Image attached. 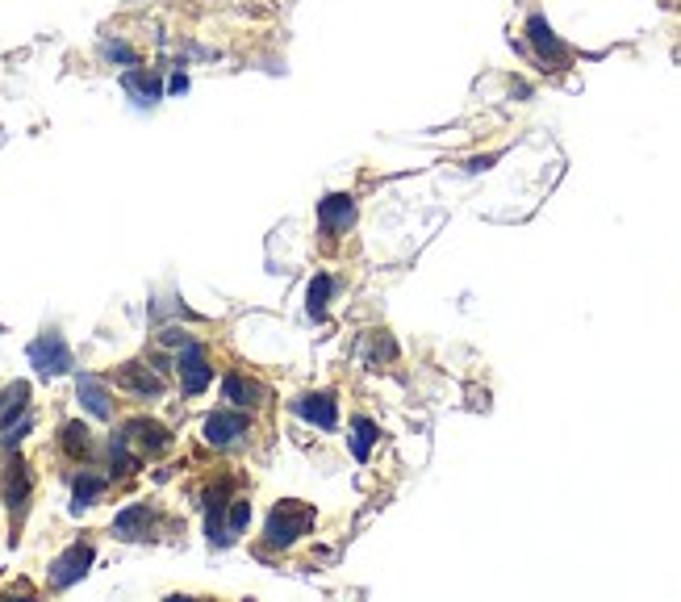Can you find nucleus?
I'll return each mask as SVG.
<instances>
[{
	"label": "nucleus",
	"mask_w": 681,
	"mask_h": 602,
	"mask_svg": "<svg viewBox=\"0 0 681 602\" xmlns=\"http://www.w3.org/2000/svg\"><path fill=\"white\" fill-rule=\"evenodd\" d=\"M76 393H80V402H84V410L92 414V419H113V393L105 389L101 377H80Z\"/></svg>",
	"instance_id": "nucleus-12"
},
{
	"label": "nucleus",
	"mask_w": 681,
	"mask_h": 602,
	"mask_svg": "<svg viewBox=\"0 0 681 602\" xmlns=\"http://www.w3.org/2000/svg\"><path fill=\"white\" fill-rule=\"evenodd\" d=\"M159 343H163V347H189L193 339H189V335H184V331H176V327H168V331H163V335H159Z\"/></svg>",
	"instance_id": "nucleus-23"
},
{
	"label": "nucleus",
	"mask_w": 681,
	"mask_h": 602,
	"mask_svg": "<svg viewBox=\"0 0 681 602\" xmlns=\"http://www.w3.org/2000/svg\"><path fill=\"white\" fill-rule=\"evenodd\" d=\"M527 42H531L535 59L544 63L548 72H556V67H565V63H569V46L552 34V26H548V21L539 17V13H531V17H527Z\"/></svg>",
	"instance_id": "nucleus-5"
},
{
	"label": "nucleus",
	"mask_w": 681,
	"mask_h": 602,
	"mask_svg": "<svg viewBox=\"0 0 681 602\" xmlns=\"http://www.w3.org/2000/svg\"><path fill=\"white\" fill-rule=\"evenodd\" d=\"M331 293H335V281L331 276H314L310 285V318H326V310H331Z\"/></svg>",
	"instance_id": "nucleus-18"
},
{
	"label": "nucleus",
	"mask_w": 681,
	"mask_h": 602,
	"mask_svg": "<svg viewBox=\"0 0 681 602\" xmlns=\"http://www.w3.org/2000/svg\"><path fill=\"white\" fill-rule=\"evenodd\" d=\"M122 88L130 92V97L138 105H151L163 97V84H159V72H151V67H130V72L122 76Z\"/></svg>",
	"instance_id": "nucleus-15"
},
{
	"label": "nucleus",
	"mask_w": 681,
	"mask_h": 602,
	"mask_svg": "<svg viewBox=\"0 0 681 602\" xmlns=\"http://www.w3.org/2000/svg\"><path fill=\"white\" fill-rule=\"evenodd\" d=\"M293 410L301 414L305 423H314V427H322V431H331V427L339 423V402H335V393H305V398L293 402Z\"/></svg>",
	"instance_id": "nucleus-10"
},
{
	"label": "nucleus",
	"mask_w": 681,
	"mask_h": 602,
	"mask_svg": "<svg viewBox=\"0 0 681 602\" xmlns=\"http://www.w3.org/2000/svg\"><path fill=\"white\" fill-rule=\"evenodd\" d=\"M30 364L38 368L42 377H59L72 368V347H67V339L59 331H46L30 343Z\"/></svg>",
	"instance_id": "nucleus-4"
},
{
	"label": "nucleus",
	"mask_w": 681,
	"mask_h": 602,
	"mask_svg": "<svg viewBox=\"0 0 681 602\" xmlns=\"http://www.w3.org/2000/svg\"><path fill=\"white\" fill-rule=\"evenodd\" d=\"M122 435L134 444L138 456H163L172 448V431L163 423H155V419H147V414H138V419L122 423Z\"/></svg>",
	"instance_id": "nucleus-6"
},
{
	"label": "nucleus",
	"mask_w": 681,
	"mask_h": 602,
	"mask_svg": "<svg viewBox=\"0 0 681 602\" xmlns=\"http://www.w3.org/2000/svg\"><path fill=\"white\" fill-rule=\"evenodd\" d=\"M30 494H34V473L21 456H13L5 465V506L13 515V527L26 523V511H30Z\"/></svg>",
	"instance_id": "nucleus-2"
},
{
	"label": "nucleus",
	"mask_w": 681,
	"mask_h": 602,
	"mask_svg": "<svg viewBox=\"0 0 681 602\" xmlns=\"http://www.w3.org/2000/svg\"><path fill=\"white\" fill-rule=\"evenodd\" d=\"M176 373H180V385H184V393H205L209 389V381H214V364H209V356H205V347L201 343H189V347H180V360H176Z\"/></svg>",
	"instance_id": "nucleus-7"
},
{
	"label": "nucleus",
	"mask_w": 681,
	"mask_h": 602,
	"mask_svg": "<svg viewBox=\"0 0 681 602\" xmlns=\"http://www.w3.org/2000/svg\"><path fill=\"white\" fill-rule=\"evenodd\" d=\"M59 452L67 460H76V465H84V460L92 456V431H88V423H80V419L63 423L59 427Z\"/></svg>",
	"instance_id": "nucleus-13"
},
{
	"label": "nucleus",
	"mask_w": 681,
	"mask_h": 602,
	"mask_svg": "<svg viewBox=\"0 0 681 602\" xmlns=\"http://www.w3.org/2000/svg\"><path fill=\"white\" fill-rule=\"evenodd\" d=\"M151 519H155V515H151V506H143V502H138V506H126V511L113 519L117 540H143L147 531H151Z\"/></svg>",
	"instance_id": "nucleus-17"
},
{
	"label": "nucleus",
	"mask_w": 681,
	"mask_h": 602,
	"mask_svg": "<svg viewBox=\"0 0 681 602\" xmlns=\"http://www.w3.org/2000/svg\"><path fill=\"white\" fill-rule=\"evenodd\" d=\"M92 557H97V552H92V544L84 540V544H72L63 552V557L51 565V586L55 590H67V586H76L80 577L88 573V565H92Z\"/></svg>",
	"instance_id": "nucleus-9"
},
{
	"label": "nucleus",
	"mask_w": 681,
	"mask_h": 602,
	"mask_svg": "<svg viewBox=\"0 0 681 602\" xmlns=\"http://www.w3.org/2000/svg\"><path fill=\"white\" fill-rule=\"evenodd\" d=\"M247 431H251V414H243L239 406L209 414L205 427H201V435H205V444H209V448H234Z\"/></svg>",
	"instance_id": "nucleus-3"
},
{
	"label": "nucleus",
	"mask_w": 681,
	"mask_h": 602,
	"mask_svg": "<svg viewBox=\"0 0 681 602\" xmlns=\"http://www.w3.org/2000/svg\"><path fill=\"white\" fill-rule=\"evenodd\" d=\"M318 222L331 239H343L351 226H356V197L351 193H331L318 201Z\"/></svg>",
	"instance_id": "nucleus-8"
},
{
	"label": "nucleus",
	"mask_w": 681,
	"mask_h": 602,
	"mask_svg": "<svg viewBox=\"0 0 681 602\" xmlns=\"http://www.w3.org/2000/svg\"><path fill=\"white\" fill-rule=\"evenodd\" d=\"M109 490V477L105 473H92V469H80L76 485H72V511H88V506H97V498Z\"/></svg>",
	"instance_id": "nucleus-16"
},
{
	"label": "nucleus",
	"mask_w": 681,
	"mask_h": 602,
	"mask_svg": "<svg viewBox=\"0 0 681 602\" xmlns=\"http://www.w3.org/2000/svg\"><path fill=\"white\" fill-rule=\"evenodd\" d=\"M310 527H314V511H310V506H301V502H276L272 515H268V523H264V548H268V552H285V548H293Z\"/></svg>",
	"instance_id": "nucleus-1"
},
{
	"label": "nucleus",
	"mask_w": 681,
	"mask_h": 602,
	"mask_svg": "<svg viewBox=\"0 0 681 602\" xmlns=\"http://www.w3.org/2000/svg\"><path fill=\"white\" fill-rule=\"evenodd\" d=\"M184 88H189V76L176 72V76H172V92H184Z\"/></svg>",
	"instance_id": "nucleus-24"
},
{
	"label": "nucleus",
	"mask_w": 681,
	"mask_h": 602,
	"mask_svg": "<svg viewBox=\"0 0 681 602\" xmlns=\"http://www.w3.org/2000/svg\"><path fill=\"white\" fill-rule=\"evenodd\" d=\"M377 423H372V419H356V423H351V452H356L360 460L372 452V444H377Z\"/></svg>",
	"instance_id": "nucleus-19"
},
{
	"label": "nucleus",
	"mask_w": 681,
	"mask_h": 602,
	"mask_svg": "<svg viewBox=\"0 0 681 602\" xmlns=\"http://www.w3.org/2000/svg\"><path fill=\"white\" fill-rule=\"evenodd\" d=\"M105 59L109 63H126V67H138V51H134V46L130 42H105Z\"/></svg>",
	"instance_id": "nucleus-22"
},
{
	"label": "nucleus",
	"mask_w": 681,
	"mask_h": 602,
	"mask_svg": "<svg viewBox=\"0 0 681 602\" xmlns=\"http://www.w3.org/2000/svg\"><path fill=\"white\" fill-rule=\"evenodd\" d=\"M247 523H251V502H247V498H230V506H226V531H230V540L243 536Z\"/></svg>",
	"instance_id": "nucleus-20"
},
{
	"label": "nucleus",
	"mask_w": 681,
	"mask_h": 602,
	"mask_svg": "<svg viewBox=\"0 0 681 602\" xmlns=\"http://www.w3.org/2000/svg\"><path fill=\"white\" fill-rule=\"evenodd\" d=\"M368 343H372V364H389V360L397 356V343H393L385 331H372Z\"/></svg>",
	"instance_id": "nucleus-21"
},
{
	"label": "nucleus",
	"mask_w": 681,
	"mask_h": 602,
	"mask_svg": "<svg viewBox=\"0 0 681 602\" xmlns=\"http://www.w3.org/2000/svg\"><path fill=\"white\" fill-rule=\"evenodd\" d=\"M117 385H122L126 393H134V398H159V393H163V377L155 373V368L138 364V360L117 368Z\"/></svg>",
	"instance_id": "nucleus-11"
},
{
	"label": "nucleus",
	"mask_w": 681,
	"mask_h": 602,
	"mask_svg": "<svg viewBox=\"0 0 681 602\" xmlns=\"http://www.w3.org/2000/svg\"><path fill=\"white\" fill-rule=\"evenodd\" d=\"M260 398H264V389L255 385L251 377H243V373H226L222 377V402L239 406V410H251V406H260Z\"/></svg>",
	"instance_id": "nucleus-14"
}]
</instances>
